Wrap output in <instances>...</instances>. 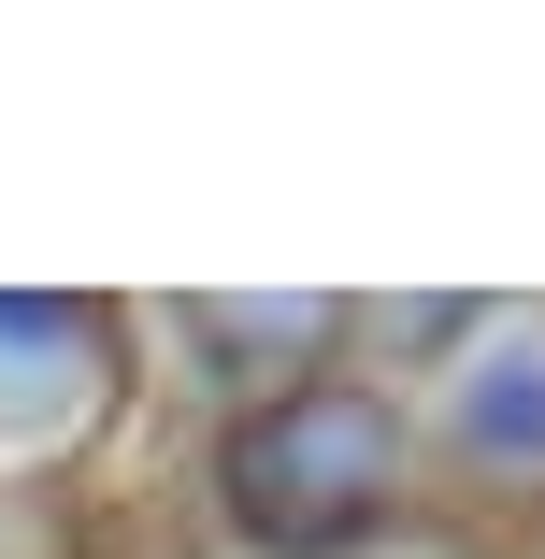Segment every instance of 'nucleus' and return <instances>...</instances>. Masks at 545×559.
Here are the masks:
<instances>
[{
	"label": "nucleus",
	"mask_w": 545,
	"mask_h": 559,
	"mask_svg": "<svg viewBox=\"0 0 545 559\" xmlns=\"http://www.w3.org/2000/svg\"><path fill=\"white\" fill-rule=\"evenodd\" d=\"M402 402L359 388V373H316V388H273L230 416L215 444V502L259 559H359L402 531Z\"/></svg>",
	"instance_id": "obj_1"
},
{
	"label": "nucleus",
	"mask_w": 545,
	"mask_h": 559,
	"mask_svg": "<svg viewBox=\"0 0 545 559\" xmlns=\"http://www.w3.org/2000/svg\"><path fill=\"white\" fill-rule=\"evenodd\" d=\"M130 345H116V301H15L0 287V474H44L116 416Z\"/></svg>",
	"instance_id": "obj_2"
},
{
	"label": "nucleus",
	"mask_w": 545,
	"mask_h": 559,
	"mask_svg": "<svg viewBox=\"0 0 545 559\" xmlns=\"http://www.w3.org/2000/svg\"><path fill=\"white\" fill-rule=\"evenodd\" d=\"M446 460L474 488L545 502V301H502V316L460 330V359H446Z\"/></svg>",
	"instance_id": "obj_3"
},
{
	"label": "nucleus",
	"mask_w": 545,
	"mask_h": 559,
	"mask_svg": "<svg viewBox=\"0 0 545 559\" xmlns=\"http://www.w3.org/2000/svg\"><path fill=\"white\" fill-rule=\"evenodd\" d=\"M173 330H187V345L215 359V373H230V388H316V373H331V345H345V301L331 287H201V301H173Z\"/></svg>",
	"instance_id": "obj_4"
}]
</instances>
